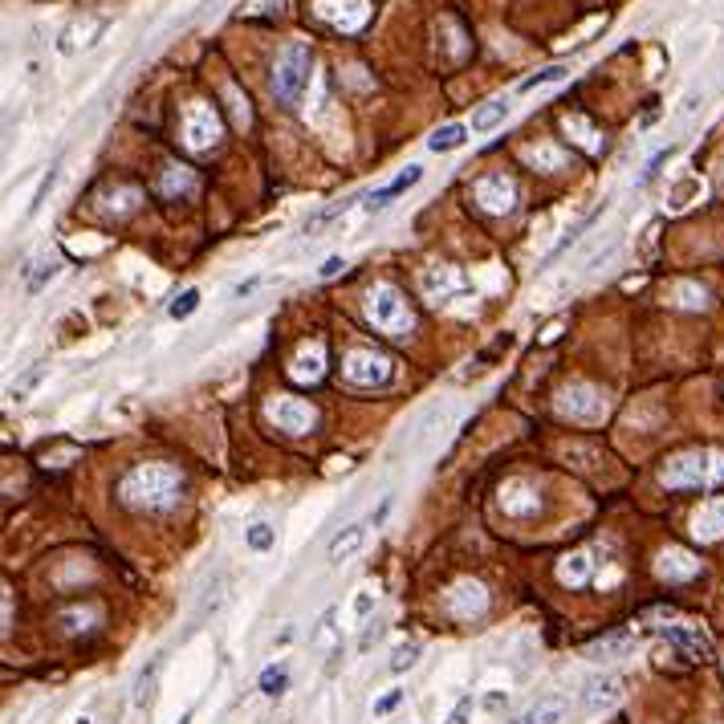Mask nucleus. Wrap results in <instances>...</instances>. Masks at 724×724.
Returning a JSON list of instances; mask_svg holds the SVG:
<instances>
[{
	"mask_svg": "<svg viewBox=\"0 0 724 724\" xmlns=\"http://www.w3.org/2000/svg\"><path fill=\"white\" fill-rule=\"evenodd\" d=\"M253 289H257V277H253V281H240L232 293H236V297H245V293H253Z\"/></svg>",
	"mask_w": 724,
	"mask_h": 724,
	"instance_id": "41",
	"label": "nucleus"
},
{
	"mask_svg": "<svg viewBox=\"0 0 724 724\" xmlns=\"http://www.w3.org/2000/svg\"><path fill=\"white\" fill-rule=\"evenodd\" d=\"M659 480H663V489H672V493L716 489V485H724V452H712V448L680 452L659 468Z\"/></svg>",
	"mask_w": 724,
	"mask_h": 724,
	"instance_id": "2",
	"label": "nucleus"
},
{
	"mask_svg": "<svg viewBox=\"0 0 724 724\" xmlns=\"http://www.w3.org/2000/svg\"><path fill=\"white\" fill-rule=\"evenodd\" d=\"M464 135H468V131H464L460 123H448V127H440V131L428 139V147H432L436 155H440V151H456V147L464 143Z\"/></svg>",
	"mask_w": 724,
	"mask_h": 724,
	"instance_id": "28",
	"label": "nucleus"
},
{
	"mask_svg": "<svg viewBox=\"0 0 724 724\" xmlns=\"http://www.w3.org/2000/svg\"><path fill=\"white\" fill-rule=\"evenodd\" d=\"M196 310H200V289H184V293H179L171 306H167V314H171L175 322H188Z\"/></svg>",
	"mask_w": 724,
	"mask_h": 724,
	"instance_id": "29",
	"label": "nucleus"
},
{
	"mask_svg": "<svg viewBox=\"0 0 724 724\" xmlns=\"http://www.w3.org/2000/svg\"><path fill=\"white\" fill-rule=\"evenodd\" d=\"M78 724H90V720H86V716H82V720H78Z\"/></svg>",
	"mask_w": 724,
	"mask_h": 724,
	"instance_id": "43",
	"label": "nucleus"
},
{
	"mask_svg": "<svg viewBox=\"0 0 724 724\" xmlns=\"http://www.w3.org/2000/svg\"><path fill=\"white\" fill-rule=\"evenodd\" d=\"M159 668H163V655H155L147 668L139 672V680H135V708H151V700H155V680H159Z\"/></svg>",
	"mask_w": 724,
	"mask_h": 724,
	"instance_id": "20",
	"label": "nucleus"
},
{
	"mask_svg": "<svg viewBox=\"0 0 724 724\" xmlns=\"http://www.w3.org/2000/svg\"><path fill=\"white\" fill-rule=\"evenodd\" d=\"M672 293L680 297L676 306H684V310H704V306H708V289H700V285H692V281H680Z\"/></svg>",
	"mask_w": 724,
	"mask_h": 724,
	"instance_id": "30",
	"label": "nucleus"
},
{
	"mask_svg": "<svg viewBox=\"0 0 724 724\" xmlns=\"http://www.w3.org/2000/svg\"><path fill=\"white\" fill-rule=\"evenodd\" d=\"M163 192L167 196H175V192H192V175H188V167H167V175H163Z\"/></svg>",
	"mask_w": 724,
	"mask_h": 724,
	"instance_id": "33",
	"label": "nucleus"
},
{
	"mask_svg": "<svg viewBox=\"0 0 724 724\" xmlns=\"http://www.w3.org/2000/svg\"><path fill=\"white\" fill-rule=\"evenodd\" d=\"M424 289H428L432 297H448V293H460L464 281H460L456 269H428V273H424Z\"/></svg>",
	"mask_w": 724,
	"mask_h": 724,
	"instance_id": "21",
	"label": "nucleus"
},
{
	"mask_svg": "<svg viewBox=\"0 0 724 724\" xmlns=\"http://www.w3.org/2000/svg\"><path fill=\"white\" fill-rule=\"evenodd\" d=\"M342 375L354 387H387L391 375H395V362L387 354H379V350H350L342 358Z\"/></svg>",
	"mask_w": 724,
	"mask_h": 724,
	"instance_id": "6",
	"label": "nucleus"
},
{
	"mask_svg": "<svg viewBox=\"0 0 724 724\" xmlns=\"http://www.w3.org/2000/svg\"><path fill=\"white\" fill-rule=\"evenodd\" d=\"M692 537H696V541H716V537H724V497L704 501V505L692 513Z\"/></svg>",
	"mask_w": 724,
	"mask_h": 724,
	"instance_id": "12",
	"label": "nucleus"
},
{
	"mask_svg": "<svg viewBox=\"0 0 724 724\" xmlns=\"http://www.w3.org/2000/svg\"><path fill=\"white\" fill-rule=\"evenodd\" d=\"M322 362H326V358H322L318 346H314V350H301V354L293 358V371H289V375H293L297 383H318V379H322Z\"/></svg>",
	"mask_w": 724,
	"mask_h": 724,
	"instance_id": "19",
	"label": "nucleus"
},
{
	"mask_svg": "<svg viewBox=\"0 0 724 724\" xmlns=\"http://www.w3.org/2000/svg\"><path fill=\"white\" fill-rule=\"evenodd\" d=\"M562 131H566V135H582L578 143H582V147H586L590 155L607 151V139H602L598 131H590V127H586V118H578V114H570V118H566V123H562Z\"/></svg>",
	"mask_w": 724,
	"mask_h": 724,
	"instance_id": "24",
	"label": "nucleus"
},
{
	"mask_svg": "<svg viewBox=\"0 0 724 724\" xmlns=\"http://www.w3.org/2000/svg\"><path fill=\"white\" fill-rule=\"evenodd\" d=\"M57 273H62V261H57V257H41V261L33 265V273H25V289H29V293H41L45 281H53Z\"/></svg>",
	"mask_w": 724,
	"mask_h": 724,
	"instance_id": "25",
	"label": "nucleus"
},
{
	"mask_svg": "<svg viewBox=\"0 0 724 724\" xmlns=\"http://www.w3.org/2000/svg\"><path fill=\"white\" fill-rule=\"evenodd\" d=\"M310 66H314L310 45L293 41V45L281 49L277 66H273V98L281 106H297L301 102V94H306V86H310Z\"/></svg>",
	"mask_w": 724,
	"mask_h": 724,
	"instance_id": "4",
	"label": "nucleus"
},
{
	"mask_svg": "<svg viewBox=\"0 0 724 724\" xmlns=\"http://www.w3.org/2000/svg\"><path fill=\"white\" fill-rule=\"evenodd\" d=\"M367 318H371V326H375L379 334H387V338H407V334L415 330V314L407 310L403 293H399L395 285H387V281H379V285L367 289Z\"/></svg>",
	"mask_w": 724,
	"mask_h": 724,
	"instance_id": "3",
	"label": "nucleus"
},
{
	"mask_svg": "<svg viewBox=\"0 0 724 724\" xmlns=\"http://www.w3.org/2000/svg\"><path fill=\"white\" fill-rule=\"evenodd\" d=\"M655 574H659L663 582H692V578L700 574V562H696L688 550L672 546V550H663V554H659V562H655Z\"/></svg>",
	"mask_w": 724,
	"mask_h": 724,
	"instance_id": "11",
	"label": "nucleus"
},
{
	"mask_svg": "<svg viewBox=\"0 0 724 724\" xmlns=\"http://www.w3.org/2000/svg\"><path fill=\"white\" fill-rule=\"evenodd\" d=\"M403 696H407L403 688H391L387 696H379V700H375V716H387V712H395V708L403 704Z\"/></svg>",
	"mask_w": 724,
	"mask_h": 724,
	"instance_id": "37",
	"label": "nucleus"
},
{
	"mask_svg": "<svg viewBox=\"0 0 724 724\" xmlns=\"http://www.w3.org/2000/svg\"><path fill=\"white\" fill-rule=\"evenodd\" d=\"M590 574H594V558H590L586 550L566 554V558L558 562V582H562V586H570V590L586 586V582H590Z\"/></svg>",
	"mask_w": 724,
	"mask_h": 724,
	"instance_id": "16",
	"label": "nucleus"
},
{
	"mask_svg": "<svg viewBox=\"0 0 724 724\" xmlns=\"http://www.w3.org/2000/svg\"><path fill=\"white\" fill-rule=\"evenodd\" d=\"M184 135H188V147L192 151H208L216 139H220V118L212 106L196 102L188 114H184Z\"/></svg>",
	"mask_w": 724,
	"mask_h": 724,
	"instance_id": "10",
	"label": "nucleus"
},
{
	"mask_svg": "<svg viewBox=\"0 0 724 724\" xmlns=\"http://www.w3.org/2000/svg\"><path fill=\"white\" fill-rule=\"evenodd\" d=\"M566 700L562 696H541L537 704H529L525 712H517L509 724H562V716H566Z\"/></svg>",
	"mask_w": 724,
	"mask_h": 724,
	"instance_id": "14",
	"label": "nucleus"
},
{
	"mask_svg": "<svg viewBox=\"0 0 724 724\" xmlns=\"http://www.w3.org/2000/svg\"><path fill=\"white\" fill-rule=\"evenodd\" d=\"M509 118V102H489L485 110H476L472 114V131L476 135H489V131H497L501 123Z\"/></svg>",
	"mask_w": 724,
	"mask_h": 724,
	"instance_id": "22",
	"label": "nucleus"
},
{
	"mask_svg": "<svg viewBox=\"0 0 724 724\" xmlns=\"http://www.w3.org/2000/svg\"><path fill=\"white\" fill-rule=\"evenodd\" d=\"M362 546H367V525H346V529L330 541V562L342 566V562H350Z\"/></svg>",
	"mask_w": 724,
	"mask_h": 724,
	"instance_id": "17",
	"label": "nucleus"
},
{
	"mask_svg": "<svg viewBox=\"0 0 724 724\" xmlns=\"http://www.w3.org/2000/svg\"><path fill=\"white\" fill-rule=\"evenodd\" d=\"M57 167H62V163H57V159H53V163H49V171H45V175H41V188H37V192H33V200H29V216H33V212H37V208H41V204H45V196H49V188H53V184H57Z\"/></svg>",
	"mask_w": 724,
	"mask_h": 724,
	"instance_id": "34",
	"label": "nucleus"
},
{
	"mask_svg": "<svg viewBox=\"0 0 724 724\" xmlns=\"http://www.w3.org/2000/svg\"><path fill=\"white\" fill-rule=\"evenodd\" d=\"M419 175H424V167H415V163H411L407 171H399V175L391 179L387 188H379V192H371V196H367V208H371V212L387 208V200H395V196H403L407 188H415V184H419Z\"/></svg>",
	"mask_w": 724,
	"mask_h": 724,
	"instance_id": "15",
	"label": "nucleus"
},
{
	"mask_svg": "<svg viewBox=\"0 0 724 724\" xmlns=\"http://www.w3.org/2000/svg\"><path fill=\"white\" fill-rule=\"evenodd\" d=\"M415 659H419V647H415V643H403V647H395V655H391V672H407Z\"/></svg>",
	"mask_w": 724,
	"mask_h": 724,
	"instance_id": "36",
	"label": "nucleus"
},
{
	"mask_svg": "<svg viewBox=\"0 0 724 724\" xmlns=\"http://www.w3.org/2000/svg\"><path fill=\"white\" fill-rule=\"evenodd\" d=\"M41 379H45V367H41V362H33V367H29V371H25V375H21V379L9 387V399H17V403H21V399H25V395H29V391L41 383Z\"/></svg>",
	"mask_w": 724,
	"mask_h": 724,
	"instance_id": "31",
	"label": "nucleus"
},
{
	"mask_svg": "<svg viewBox=\"0 0 724 724\" xmlns=\"http://www.w3.org/2000/svg\"><path fill=\"white\" fill-rule=\"evenodd\" d=\"M619 696H623V680H619V676H602V680H590V684H586V692H582L586 708H607V704H615Z\"/></svg>",
	"mask_w": 724,
	"mask_h": 724,
	"instance_id": "18",
	"label": "nucleus"
},
{
	"mask_svg": "<svg viewBox=\"0 0 724 724\" xmlns=\"http://www.w3.org/2000/svg\"><path fill=\"white\" fill-rule=\"evenodd\" d=\"M179 724H188V716H184V720H179Z\"/></svg>",
	"mask_w": 724,
	"mask_h": 724,
	"instance_id": "44",
	"label": "nucleus"
},
{
	"mask_svg": "<svg viewBox=\"0 0 724 724\" xmlns=\"http://www.w3.org/2000/svg\"><path fill=\"white\" fill-rule=\"evenodd\" d=\"M118 497H123L131 509L163 513L184 497V476H179L171 464H135L123 476V485H118Z\"/></svg>",
	"mask_w": 724,
	"mask_h": 724,
	"instance_id": "1",
	"label": "nucleus"
},
{
	"mask_svg": "<svg viewBox=\"0 0 724 724\" xmlns=\"http://www.w3.org/2000/svg\"><path fill=\"white\" fill-rule=\"evenodd\" d=\"M448 607H452V615L472 619V615H480V611L489 607V594H485V586H480V582H460V586L448 594Z\"/></svg>",
	"mask_w": 724,
	"mask_h": 724,
	"instance_id": "13",
	"label": "nucleus"
},
{
	"mask_svg": "<svg viewBox=\"0 0 724 724\" xmlns=\"http://www.w3.org/2000/svg\"><path fill=\"white\" fill-rule=\"evenodd\" d=\"M659 635L668 639L684 659H692V663H708L712 659V639H708V631L704 627H696V623H688V619H672V623H663L659 627Z\"/></svg>",
	"mask_w": 724,
	"mask_h": 724,
	"instance_id": "8",
	"label": "nucleus"
},
{
	"mask_svg": "<svg viewBox=\"0 0 724 724\" xmlns=\"http://www.w3.org/2000/svg\"><path fill=\"white\" fill-rule=\"evenodd\" d=\"M472 708H476V700L472 696H464L456 708H452V716H448V724H468L472 720Z\"/></svg>",
	"mask_w": 724,
	"mask_h": 724,
	"instance_id": "38",
	"label": "nucleus"
},
{
	"mask_svg": "<svg viewBox=\"0 0 724 724\" xmlns=\"http://www.w3.org/2000/svg\"><path fill=\"white\" fill-rule=\"evenodd\" d=\"M269 419L277 424V432H285V436H306L314 424H318V411H314V403H306V399H293V395H277V399H269Z\"/></svg>",
	"mask_w": 724,
	"mask_h": 724,
	"instance_id": "7",
	"label": "nucleus"
},
{
	"mask_svg": "<svg viewBox=\"0 0 724 724\" xmlns=\"http://www.w3.org/2000/svg\"><path fill=\"white\" fill-rule=\"evenodd\" d=\"M342 269H346V261H342V257H330V261L318 269V277H322V281H330V277H338Z\"/></svg>",
	"mask_w": 724,
	"mask_h": 724,
	"instance_id": "39",
	"label": "nucleus"
},
{
	"mask_svg": "<svg viewBox=\"0 0 724 724\" xmlns=\"http://www.w3.org/2000/svg\"><path fill=\"white\" fill-rule=\"evenodd\" d=\"M716 391H720V399H724V379H720V383H716Z\"/></svg>",
	"mask_w": 724,
	"mask_h": 724,
	"instance_id": "42",
	"label": "nucleus"
},
{
	"mask_svg": "<svg viewBox=\"0 0 724 724\" xmlns=\"http://www.w3.org/2000/svg\"><path fill=\"white\" fill-rule=\"evenodd\" d=\"M257 684H261V696L277 700V696L289 688V672H285V668H277V663H269V668L261 672V680H257Z\"/></svg>",
	"mask_w": 724,
	"mask_h": 724,
	"instance_id": "27",
	"label": "nucleus"
},
{
	"mask_svg": "<svg viewBox=\"0 0 724 724\" xmlns=\"http://www.w3.org/2000/svg\"><path fill=\"white\" fill-rule=\"evenodd\" d=\"M472 200L485 212H493V216H505L517 204V184L509 175H480L472 184Z\"/></svg>",
	"mask_w": 724,
	"mask_h": 724,
	"instance_id": "9",
	"label": "nucleus"
},
{
	"mask_svg": "<svg viewBox=\"0 0 724 724\" xmlns=\"http://www.w3.org/2000/svg\"><path fill=\"white\" fill-rule=\"evenodd\" d=\"M631 647H635V635H607V639H598V643L586 647V659H615V655H623Z\"/></svg>",
	"mask_w": 724,
	"mask_h": 724,
	"instance_id": "23",
	"label": "nucleus"
},
{
	"mask_svg": "<svg viewBox=\"0 0 724 724\" xmlns=\"http://www.w3.org/2000/svg\"><path fill=\"white\" fill-rule=\"evenodd\" d=\"M245 541H249V550H257V554H265L269 546H273V525H253L249 533H245Z\"/></svg>",
	"mask_w": 724,
	"mask_h": 724,
	"instance_id": "35",
	"label": "nucleus"
},
{
	"mask_svg": "<svg viewBox=\"0 0 724 724\" xmlns=\"http://www.w3.org/2000/svg\"><path fill=\"white\" fill-rule=\"evenodd\" d=\"M566 74H570L566 66H546V70H537L533 78H525V82H521L517 90H521V94H529V90H537V86H550V82H562Z\"/></svg>",
	"mask_w": 724,
	"mask_h": 724,
	"instance_id": "32",
	"label": "nucleus"
},
{
	"mask_svg": "<svg viewBox=\"0 0 724 724\" xmlns=\"http://www.w3.org/2000/svg\"><path fill=\"white\" fill-rule=\"evenodd\" d=\"M371 602H375V598H371V590H362V594H358V602H354L358 619H367V615H371Z\"/></svg>",
	"mask_w": 724,
	"mask_h": 724,
	"instance_id": "40",
	"label": "nucleus"
},
{
	"mask_svg": "<svg viewBox=\"0 0 724 724\" xmlns=\"http://www.w3.org/2000/svg\"><path fill=\"white\" fill-rule=\"evenodd\" d=\"M602 212H607V204H598V208H594V212H590V216H582V220H578V224H574V228H570V232H566V236H562V240H558V245H554V249H550V257H546V265H550V261H558V257H562V253H566V249H570V245H574V240H578V236H582V232H586V228H590V224H594V220H598V216H602Z\"/></svg>",
	"mask_w": 724,
	"mask_h": 724,
	"instance_id": "26",
	"label": "nucleus"
},
{
	"mask_svg": "<svg viewBox=\"0 0 724 724\" xmlns=\"http://www.w3.org/2000/svg\"><path fill=\"white\" fill-rule=\"evenodd\" d=\"M607 411H611L607 391H598V387H590V383H570V387H562V395H558V415H562V419H574V424H602V419H607Z\"/></svg>",
	"mask_w": 724,
	"mask_h": 724,
	"instance_id": "5",
	"label": "nucleus"
}]
</instances>
